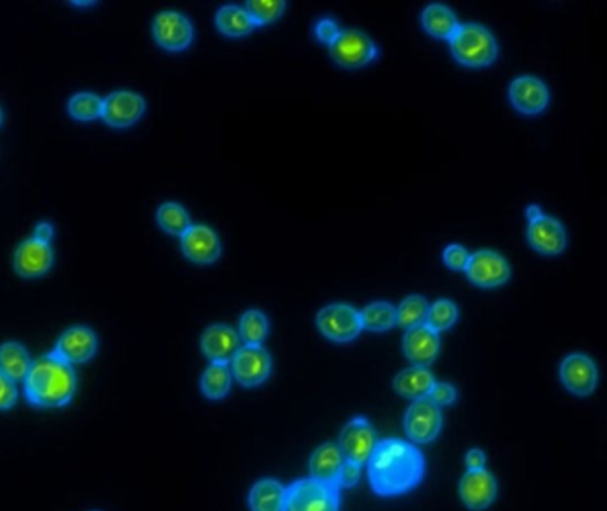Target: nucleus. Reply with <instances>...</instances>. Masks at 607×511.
<instances>
[{
    "mask_svg": "<svg viewBox=\"0 0 607 511\" xmlns=\"http://www.w3.org/2000/svg\"><path fill=\"white\" fill-rule=\"evenodd\" d=\"M341 32L338 22L334 18H322L315 25V36L325 45H332Z\"/></svg>",
    "mask_w": 607,
    "mask_h": 511,
    "instance_id": "nucleus-37",
    "label": "nucleus"
},
{
    "mask_svg": "<svg viewBox=\"0 0 607 511\" xmlns=\"http://www.w3.org/2000/svg\"><path fill=\"white\" fill-rule=\"evenodd\" d=\"M316 325L325 338L336 343H350L363 331L361 311L348 304L325 306L316 316Z\"/></svg>",
    "mask_w": 607,
    "mask_h": 511,
    "instance_id": "nucleus-6",
    "label": "nucleus"
},
{
    "mask_svg": "<svg viewBox=\"0 0 607 511\" xmlns=\"http://www.w3.org/2000/svg\"><path fill=\"white\" fill-rule=\"evenodd\" d=\"M339 449L348 462L368 464L373 449L377 446L373 426L364 417H355L339 433Z\"/></svg>",
    "mask_w": 607,
    "mask_h": 511,
    "instance_id": "nucleus-11",
    "label": "nucleus"
},
{
    "mask_svg": "<svg viewBox=\"0 0 607 511\" xmlns=\"http://www.w3.org/2000/svg\"><path fill=\"white\" fill-rule=\"evenodd\" d=\"M370 485L379 496H400L418 487L425 474V460L414 444L387 439L377 442L368 460Z\"/></svg>",
    "mask_w": 607,
    "mask_h": 511,
    "instance_id": "nucleus-1",
    "label": "nucleus"
},
{
    "mask_svg": "<svg viewBox=\"0 0 607 511\" xmlns=\"http://www.w3.org/2000/svg\"><path fill=\"white\" fill-rule=\"evenodd\" d=\"M361 480V465L354 462H345L343 469L339 472L338 488H352Z\"/></svg>",
    "mask_w": 607,
    "mask_h": 511,
    "instance_id": "nucleus-40",
    "label": "nucleus"
},
{
    "mask_svg": "<svg viewBox=\"0 0 607 511\" xmlns=\"http://www.w3.org/2000/svg\"><path fill=\"white\" fill-rule=\"evenodd\" d=\"M283 511H339V488L313 478L295 481L286 488Z\"/></svg>",
    "mask_w": 607,
    "mask_h": 511,
    "instance_id": "nucleus-4",
    "label": "nucleus"
},
{
    "mask_svg": "<svg viewBox=\"0 0 607 511\" xmlns=\"http://www.w3.org/2000/svg\"><path fill=\"white\" fill-rule=\"evenodd\" d=\"M361 322L366 331H389L396 325V307L384 300L371 302L361 311Z\"/></svg>",
    "mask_w": 607,
    "mask_h": 511,
    "instance_id": "nucleus-30",
    "label": "nucleus"
},
{
    "mask_svg": "<svg viewBox=\"0 0 607 511\" xmlns=\"http://www.w3.org/2000/svg\"><path fill=\"white\" fill-rule=\"evenodd\" d=\"M15 380L0 371V410H9L16 403Z\"/></svg>",
    "mask_w": 607,
    "mask_h": 511,
    "instance_id": "nucleus-39",
    "label": "nucleus"
},
{
    "mask_svg": "<svg viewBox=\"0 0 607 511\" xmlns=\"http://www.w3.org/2000/svg\"><path fill=\"white\" fill-rule=\"evenodd\" d=\"M146 111V102L134 91H114L103 98L102 119L112 128L134 125Z\"/></svg>",
    "mask_w": 607,
    "mask_h": 511,
    "instance_id": "nucleus-13",
    "label": "nucleus"
},
{
    "mask_svg": "<svg viewBox=\"0 0 607 511\" xmlns=\"http://www.w3.org/2000/svg\"><path fill=\"white\" fill-rule=\"evenodd\" d=\"M403 426L407 437L416 444L435 441L442 428L441 407H437L434 401L428 398L412 401V405L405 412Z\"/></svg>",
    "mask_w": 607,
    "mask_h": 511,
    "instance_id": "nucleus-8",
    "label": "nucleus"
},
{
    "mask_svg": "<svg viewBox=\"0 0 607 511\" xmlns=\"http://www.w3.org/2000/svg\"><path fill=\"white\" fill-rule=\"evenodd\" d=\"M245 9L253 18L256 25H267L276 22L286 11V2L283 0H249Z\"/></svg>",
    "mask_w": 607,
    "mask_h": 511,
    "instance_id": "nucleus-35",
    "label": "nucleus"
},
{
    "mask_svg": "<svg viewBox=\"0 0 607 511\" xmlns=\"http://www.w3.org/2000/svg\"><path fill=\"white\" fill-rule=\"evenodd\" d=\"M238 336L244 345H263L269 336V320L260 309H249L240 318Z\"/></svg>",
    "mask_w": 607,
    "mask_h": 511,
    "instance_id": "nucleus-31",
    "label": "nucleus"
},
{
    "mask_svg": "<svg viewBox=\"0 0 607 511\" xmlns=\"http://www.w3.org/2000/svg\"><path fill=\"white\" fill-rule=\"evenodd\" d=\"M563 386L576 396H590L599 384V371L595 362L584 354H570L563 359L560 368Z\"/></svg>",
    "mask_w": 607,
    "mask_h": 511,
    "instance_id": "nucleus-12",
    "label": "nucleus"
},
{
    "mask_svg": "<svg viewBox=\"0 0 607 511\" xmlns=\"http://www.w3.org/2000/svg\"><path fill=\"white\" fill-rule=\"evenodd\" d=\"M157 222L160 228L164 229L169 235L180 236L182 238L187 229L192 226L189 212L185 206L174 201H167L164 205L158 206Z\"/></svg>",
    "mask_w": 607,
    "mask_h": 511,
    "instance_id": "nucleus-29",
    "label": "nucleus"
},
{
    "mask_svg": "<svg viewBox=\"0 0 607 511\" xmlns=\"http://www.w3.org/2000/svg\"><path fill=\"white\" fill-rule=\"evenodd\" d=\"M421 25L428 34L439 40H451V36L457 32V15L444 4H430L421 13Z\"/></svg>",
    "mask_w": 607,
    "mask_h": 511,
    "instance_id": "nucleus-24",
    "label": "nucleus"
},
{
    "mask_svg": "<svg viewBox=\"0 0 607 511\" xmlns=\"http://www.w3.org/2000/svg\"><path fill=\"white\" fill-rule=\"evenodd\" d=\"M434 386V375L421 366H410L407 370L400 371L393 380L396 393L412 401L428 398Z\"/></svg>",
    "mask_w": 607,
    "mask_h": 511,
    "instance_id": "nucleus-23",
    "label": "nucleus"
},
{
    "mask_svg": "<svg viewBox=\"0 0 607 511\" xmlns=\"http://www.w3.org/2000/svg\"><path fill=\"white\" fill-rule=\"evenodd\" d=\"M345 462L347 460L341 453L338 444L325 442L320 448L315 449V453L311 455V460H309L311 478L338 487L339 472L343 469Z\"/></svg>",
    "mask_w": 607,
    "mask_h": 511,
    "instance_id": "nucleus-22",
    "label": "nucleus"
},
{
    "mask_svg": "<svg viewBox=\"0 0 607 511\" xmlns=\"http://www.w3.org/2000/svg\"><path fill=\"white\" fill-rule=\"evenodd\" d=\"M231 382H233V373L228 364L212 362L201 377V391L208 400H222L228 396Z\"/></svg>",
    "mask_w": 607,
    "mask_h": 511,
    "instance_id": "nucleus-28",
    "label": "nucleus"
},
{
    "mask_svg": "<svg viewBox=\"0 0 607 511\" xmlns=\"http://www.w3.org/2000/svg\"><path fill=\"white\" fill-rule=\"evenodd\" d=\"M153 38L158 43V47L169 50V52H182L190 47L194 41V25L190 22L187 15L180 11L167 9L160 11L151 24Z\"/></svg>",
    "mask_w": 607,
    "mask_h": 511,
    "instance_id": "nucleus-7",
    "label": "nucleus"
},
{
    "mask_svg": "<svg viewBox=\"0 0 607 511\" xmlns=\"http://www.w3.org/2000/svg\"><path fill=\"white\" fill-rule=\"evenodd\" d=\"M103 98L95 93H77L71 96L68 102V112L71 118L79 121H93L96 118H102Z\"/></svg>",
    "mask_w": 607,
    "mask_h": 511,
    "instance_id": "nucleus-33",
    "label": "nucleus"
},
{
    "mask_svg": "<svg viewBox=\"0 0 607 511\" xmlns=\"http://www.w3.org/2000/svg\"><path fill=\"white\" fill-rule=\"evenodd\" d=\"M329 50L332 61L347 70L363 68L379 57L377 43L361 29H341Z\"/></svg>",
    "mask_w": 607,
    "mask_h": 511,
    "instance_id": "nucleus-5",
    "label": "nucleus"
},
{
    "mask_svg": "<svg viewBox=\"0 0 607 511\" xmlns=\"http://www.w3.org/2000/svg\"><path fill=\"white\" fill-rule=\"evenodd\" d=\"M458 320V307L455 302L448 299L435 300L428 309L426 325L432 327L435 332H444L451 329Z\"/></svg>",
    "mask_w": 607,
    "mask_h": 511,
    "instance_id": "nucleus-34",
    "label": "nucleus"
},
{
    "mask_svg": "<svg viewBox=\"0 0 607 511\" xmlns=\"http://www.w3.org/2000/svg\"><path fill=\"white\" fill-rule=\"evenodd\" d=\"M183 256L198 265H210L221 258V238L206 224H192L182 236Z\"/></svg>",
    "mask_w": 607,
    "mask_h": 511,
    "instance_id": "nucleus-14",
    "label": "nucleus"
},
{
    "mask_svg": "<svg viewBox=\"0 0 607 511\" xmlns=\"http://www.w3.org/2000/svg\"><path fill=\"white\" fill-rule=\"evenodd\" d=\"M542 215L544 213H542V208L538 205L528 206V210H526V217H528L529 222L537 221Z\"/></svg>",
    "mask_w": 607,
    "mask_h": 511,
    "instance_id": "nucleus-43",
    "label": "nucleus"
},
{
    "mask_svg": "<svg viewBox=\"0 0 607 511\" xmlns=\"http://www.w3.org/2000/svg\"><path fill=\"white\" fill-rule=\"evenodd\" d=\"M428 400L434 401L437 407H446L457 400V389L446 382H435L432 393L428 394Z\"/></svg>",
    "mask_w": 607,
    "mask_h": 511,
    "instance_id": "nucleus-38",
    "label": "nucleus"
},
{
    "mask_svg": "<svg viewBox=\"0 0 607 511\" xmlns=\"http://www.w3.org/2000/svg\"><path fill=\"white\" fill-rule=\"evenodd\" d=\"M464 272L469 281L478 288H499L512 276L508 261L499 252L489 249H481L471 254Z\"/></svg>",
    "mask_w": 607,
    "mask_h": 511,
    "instance_id": "nucleus-10",
    "label": "nucleus"
},
{
    "mask_svg": "<svg viewBox=\"0 0 607 511\" xmlns=\"http://www.w3.org/2000/svg\"><path fill=\"white\" fill-rule=\"evenodd\" d=\"M451 54L469 68L489 66L496 61L497 41L494 34L480 24H460L451 36Z\"/></svg>",
    "mask_w": 607,
    "mask_h": 511,
    "instance_id": "nucleus-3",
    "label": "nucleus"
},
{
    "mask_svg": "<svg viewBox=\"0 0 607 511\" xmlns=\"http://www.w3.org/2000/svg\"><path fill=\"white\" fill-rule=\"evenodd\" d=\"M247 499L251 511H283L286 488L276 480H261L254 483Z\"/></svg>",
    "mask_w": 607,
    "mask_h": 511,
    "instance_id": "nucleus-26",
    "label": "nucleus"
},
{
    "mask_svg": "<svg viewBox=\"0 0 607 511\" xmlns=\"http://www.w3.org/2000/svg\"><path fill=\"white\" fill-rule=\"evenodd\" d=\"M34 238L50 244V240L54 238V226L50 222H40L34 231Z\"/></svg>",
    "mask_w": 607,
    "mask_h": 511,
    "instance_id": "nucleus-42",
    "label": "nucleus"
},
{
    "mask_svg": "<svg viewBox=\"0 0 607 511\" xmlns=\"http://www.w3.org/2000/svg\"><path fill=\"white\" fill-rule=\"evenodd\" d=\"M528 240L531 247L545 256H556L567 247V233L558 219L542 215L537 221L529 222Z\"/></svg>",
    "mask_w": 607,
    "mask_h": 511,
    "instance_id": "nucleus-21",
    "label": "nucleus"
},
{
    "mask_svg": "<svg viewBox=\"0 0 607 511\" xmlns=\"http://www.w3.org/2000/svg\"><path fill=\"white\" fill-rule=\"evenodd\" d=\"M240 348L242 339L238 332L224 323L210 325L201 336V350L212 362L229 364Z\"/></svg>",
    "mask_w": 607,
    "mask_h": 511,
    "instance_id": "nucleus-20",
    "label": "nucleus"
},
{
    "mask_svg": "<svg viewBox=\"0 0 607 511\" xmlns=\"http://www.w3.org/2000/svg\"><path fill=\"white\" fill-rule=\"evenodd\" d=\"M487 464V456L481 451V449H471L466 455V465L469 471H480L485 469Z\"/></svg>",
    "mask_w": 607,
    "mask_h": 511,
    "instance_id": "nucleus-41",
    "label": "nucleus"
},
{
    "mask_svg": "<svg viewBox=\"0 0 607 511\" xmlns=\"http://www.w3.org/2000/svg\"><path fill=\"white\" fill-rule=\"evenodd\" d=\"M460 499L469 510L483 511L496 501V478L487 469L467 471L460 480Z\"/></svg>",
    "mask_w": 607,
    "mask_h": 511,
    "instance_id": "nucleus-17",
    "label": "nucleus"
},
{
    "mask_svg": "<svg viewBox=\"0 0 607 511\" xmlns=\"http://www.w3.org/2000/svg\"><path fill=\"white\" fill-rule=\"evenodd\" d=\"M32 361L24 346L8 341L0 346V371L11 380H24L31 370Z\"/></svg>",
    "mask_w": 607,
    "mask_h": 511,
    "instance_id": "nucleus-27",
    "label": "nucleus"
},
{
    "mask_svg": "<svg viewBox=\"0 0 607 511\" xmlns=\"http://www.w3.org/2000/svg\"><path fill=\"white\" fill-rule=\"evenodd\" d=\"M471 254L467 252L466 247L460 244H451L442 252V260L446 263V267L451 270H466Z\"/></svg>",
    "mask_w": 607,
    "mask_h": 511,
    "instance_id": "nucleus-36",
    "label": "nucleus"
},
{
    "mask_svg": "<svg viewBox=\"0 0 607 511\" xmlns=\"http://www.w3.org/2000/svg\"><path fill=\"white\" fill-rule=\"evenodd\" d=\"M2 123H4V112L0 109V126H2Z\"/></svg>",
    "mask_w": 607,
    "mask_h": 511,
    "instance_id": "nucleus-44",
    "label": "nucleus"
},
{
    "mask_svg": "<svg viewBox=\"0 0 607 511\" xmlns=\"http://www.w3.org/2000/svg\"><path fill=\"white\" fill-rule=\"evenodd\" d=\"M272 371V359L263 345H242L231 361V373L240 386H261Z\"/></svg>",
    "mask_w": 607,
    "mask_h": 511,
    "instance_id": "nucleus-9",
    "label": "nucleus"
},
{
    "mask_svg": "<svg viewBox=\"0 0 607 511\" xmlns=\"http://www.w3.org/2000/svg\"><path fill=\"white\" fill-rule=\"evenodd\" d=\"M510 102L517 111L526 116H537L549 105V89L537 77H519L510 84Z\"/></svg>",
    "mask_w": 607,
    "mask_h": 511,
    "instance_id": "nucleus-19",
    "label": "nucleus"
},
{
    "mask_svg": "<svg viewBox=\"0 0 607 511\" xmlns=\"http://www.w3.org/2000/svg\"><path fill=\"white\" fill-rule=\"evenodd\" d=\"M441 350L439 332H435L426 323L410 327L403 336V352L414 366L428 368L437 359Z\"/></svg>",
    "mask_w": 607,
    "mask_h": 511,
    "instance_id": "nucleus-16",
    "label": "nucleus"
},
{
    "mask_svg": "<svg viewBox=\"0 0 607 511\" xmlns=\"http://www.w3.org/2000/svg\"><path fill=\"white\" fill-rule=\"evenodd\" d=\"M428 309H430V304L423 295H410L400 302V306L396 307V325H400L407 331L410 327L426 323Z\"/></svg>",
    "mask_w": 607,
    "mask_h": 511,
    "instance_id": "nucleus-32",
    "label": "nucleus"
},
{
    "mask_svg": "<svg viewBox=\"0 0 607 511\" xmlns=\"http://www.w3.org/2000/svg\"><path fill=\"white\" fill-rule=\"evenodd\" d=\"M15 270L22 277L45 276L54 265V249L47 242L36 240L34 236L16 247Z\"/></svg>",
    "mask_w": 607,
    "mask_h": 511,
    "instance_id": "nucleus-18",
    "label": "nucleus"
},
{
    "mask_svg": "<svg viewBox=\"0 0 607 511\" xmlns=\"http://www.w3.org/2000/svg\"><path fill=\"white\" fill-rule=\"evenodd\" d=\"M98 350V338L95 332L89 327H71L64 332L56 343V348L52 354L56 355L57 359L66 362V364H84L91 361L95 357Z\"/></svg>",
    "mask_w": 607,
    "mask_h": 511,
    "instance_id": "nucleus-15",
    "label": "nucleus"
},
{
    "mask_svg": "<svg viewBox=\"0 0 607 511\" xmlns=\"http://www.w3.org/2000/svg\"><path fill=\"white\" fill-rule=\"evenodd\" d=\"M215 25L222 34H226L229 38L247 36L256 27L245 6H237V4L222 6L215 15Z\"/></svg>",
    "mask_w": 607,
    "mask_h": 511,
    "instance_id": "nucleus-25",
    "label": "nucleus"
},
{
    "mask_svg": "<svg viewBox=\"0 0 607 511\" xmlns=\"http://www.w3.org/2000/svg\"><path fill=\"white\" fill-rule=\"evenodd\" d=\"M27 401L40 409H59L70 403L77 391V377L70 364L56 355H43L32 361L24 378Z\"/></svg>",
    "mask_w": 607,
    "mask_h": 511,
    "instance_id": "nucleus-2",
    "label": "nucleus"
}]
</instances>
